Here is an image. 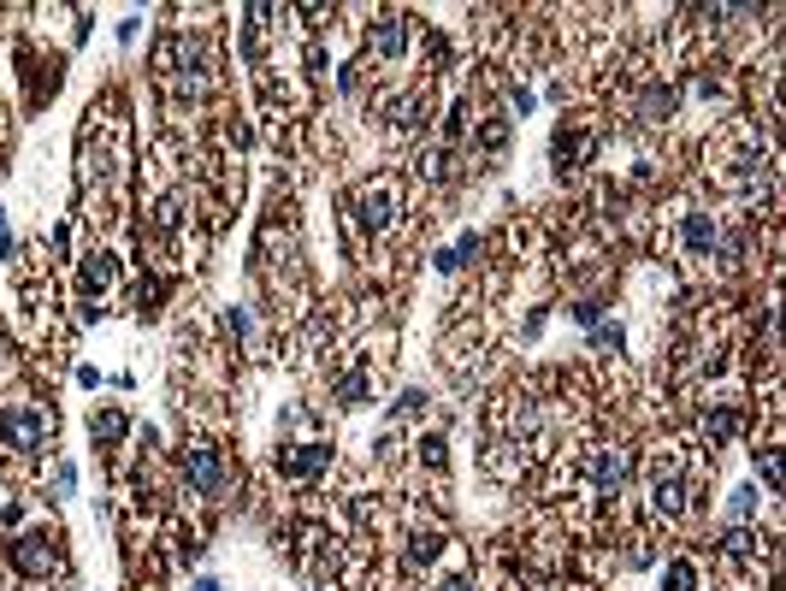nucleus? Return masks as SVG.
<instances>
[{
  "instance_id": "obj_4",
  "label": "nucleus",
  "mask_w": 786,
  "mask_h": 591,
  "mask_svg": "<svg viewBox=\"0 0 786 591\" xmlns=\"http://www.w3.org/2000/svg\"><path fill=\"white\" fill-rule=\"evenodd\" d=\"M184 473H190V485H196V491H207V497H219V491H225V461H219V450H213V444H190V450H184Z\"/></svg>"
},
{
  "instance_id": "obj_20",
  "label": "nucleus",
  "mask_w": 786,
  "mask_h": 591,
  "mask_svg": "<svg viewBox=\"0 0 786 591\" xmlns=\"http://www.w3.org/2000/svg\"><path fill=\"white\" fill-rule=\"evenodd\" d=\"M196 591H219V580H196Z\"/></svg>"
},
{
  "instance_id": "obj_13",
  "label": "nucleus",
  "mask_w": 786,
  "mask_h": 591,
  "mask_svg": "<svg viewBox=\"0 0 786 591\" xmlns=\"http://www.w3.org/2000/svg\"><path fill=\"white\" fill-rule=\"evenodd\" d=\"M438 544H444L438 532H414V538H408V562H414V568H420V562H432V556H438Z\"/></svg>"
},
{
  "instance_id": "obj_5",
  "label": "nucleus",
  "mask_w": 786,
  "mask_h": 591,
  "mask_svg": "<svg viewBox=\"0 0 786 591\" xmlns=\"http://www.w3.org/2000/svg\"><path fill=\"white\" fill-rule=\"evenodd\" d=\"M391 213H396V184H367V190L355 196V219H361L367 231L391 225Z\"/></svg>"
},
{
  "instance_id": "obj_11",
  "label": "nucleus",
  "mask_w": 786,
  "mask_h": 591,
  "mask_svg": "<svg viewBox=\"0 0 786 591\" xmlns=\"http://www.w3.org/2000/svg\"><path fill=\"white\" fill-rule=\"evenodd\" d=\"M662 591H698V568L692 562H668L662 568Z\"/></svg>"
},
{
  "instance_id": "obj_7",
  "label": "nucleus",
  "mask_w": 786,
  "mask_h": 591,
  "mask_svg": "<svg viewBox=\"0 0 786 591\" xmlns=\"http://www.w3.org/2000/svg\"><path fill=\"white\" fill-rule=\"evenodd\" d=\"M326 461H331V450H320V444H296V450L278 456V473H290V479H314Z\"/></svg>"
},
{
  "instance_id": "obj_2",
  "label": "nucleus",
  "mask_w": 786,
  "mask_h": 591,
  "mask_svg": "<svg viewBox=\"0 0 786 591\" xmlns=\"http://www.w3.org/2000/svg\"><path fill=\"white\" fill-rule=\"evenodd\" d=\"M12 562H18V574L48 580V574H60V544H54L48 532H24V538L12 544Z\"/></svg>"
},
{
  "instance_id": "obj_16",
  "label": "nucleus",
  "mask_w": 786,
  "mask_h": 591,
  "mask_svg": "<svg viewBox=\"0 0 786 591\" xmlns=\"http://www.w3.org/2000/svg\"><path fill=\"white\" fill-rule=\"evenodd\" d=\"M95 438H101V444H119V438H125V414H113V408L95 414Z\"/></svg>"
},
{
  "instance_id": "obj_1",
  "label": "nucleus",
  "mask_w": 786,
  "mask_h": 591,
  "mask_svg": "<svg viewBox=\"0 0 786 591\" xmlns=\"http://www.w3.org/2000/svg\"><path fill=\"white\" fill-rule=\"evenodd\" d=\"M48 432H54V420L42 408H0V444L6 450H42Z\"/></svg>"
},
{
  "instance_id": "obj_14",
  "label": "nucleus",
  "mask_w": 786,
  "mask_h": 591,
  "mask_svg": "<svg viewBox=\"0 0 786 591\" xmlns=\"http://www.w3.org/2000/svg\"><path fill=\"white\" fill-rule=\"evenodd\" d=\"M639 113H645V125H662V119H668V113H674V95H668V89H651V95H645V107H639Z\"/></svg>"
},
{
  "instance_id": "obj_19",
  "label": "nucleus",
  "mask_w": 786,
  "mask_h": 591,
  "mask_svg": "<svg viewBox=\"0 0 786 591\" xmlns=\"http://www.w3.org/2000/svg\"><path fill=\"white\" fill-rule=\"evenodd\" d=\"M438 591H473V580H444Z\"/></svg>"
},
{
  "instance_id": "obj_17",
  "label": "nucleus",
  "mask_w": 786,
  "mask_h": 591,
  "mask_svg": "<svg viewBox=\"0 0 786 591\" xmlns=\"http://www.w3.org/2000/svg\"><path fill=\"white\" fill-rule=\"evenodd\" d=\"M361 396H367V379H343V385H337V402H343V408H355Z\"/></svg>"
},
{
  "instance_id": "obj_15",
  "label": "nucleus",
  "mask_w": 786,
  "mask_h": 591,
  "mask_svg": "<svg viewBox=\"0 0 786 591\" xmlns=\"http://www.w3.org/2000/svg\"><path fill=\"white\" fill-rule=\"evenodd\" d=\"M113 272H119V266H113V255H89V261H83V278H89L95 290H101V284H113Z\"/></svg>"
},
{
  "instance_id": "obj_10",
  "label": "nucleus",
  "mask_w": 786,
  "mask_h": 591,
  "mask_svg": "<svg viewBox=\"0 0 786 591\" xmlns=\"http://www.w3.org/2000/svg\"><path fill=\"white\" fill-rule=\"evenodd\" d=\"M420 113H426V95H402V101H391V125H396V131H414Z\"/></svg>"
},
{
  "instance_id": "obj_18",
  "label": "nucleus",
  "mask_w": 786,
  "mask_h": 591,
  "mask_svg": "<svg viewBox=\"0 0 786 591\" xmlns=\"http://www.w3.org/2000/svg\"><path fill=\"white\" fill-rule=\"evenodd\" d=\"M420 456H426L432 467H438V461H444V438H426V444H420Z\"/></svg>"
},
{
  "instance_id": "obj_9",
  "label": "nucleus",
  "mask_w": 786,
  "mask_h": 591,
  "mask_svg": "<svg viewBox=\"0 0 786 591\" xmlns=\"http://www.w3.org/2000/svg\"><path fill=\"white\" fill-rule=\"evenodd\" d=\"M686 249H692V255H710V249H716V225H710V213H692V219H686Z\"/></svg>"
},
{
  "instance_id": "obj_12",
  "label": "nucleus",
  "mask_w": 786,
  "mask_h": 591,
  "mask_svg": "<svg viewBox=\"0 0 786 591\" xmlns=\"http://www.w3.org/2000/svg\"><path fill=\"white\" fill-rule=\"evenodd\" d=\"M757 544H763V538H757L751 526H733V532L721 538V550H727V556H757Z\"/></svg>"
},
{
  "instance_id": "obj_3",
  "label": "nucleus",
  "mask_w": 786,
  "mask_h": 591,
  "mask_svg": "<svg viewBox=\"0 0 786 591\" xmlns=\"http://www.w3.org/2000/svg\"><path fill=\"white\" fill-rule=\"evenodd\" d=\"M651 509L662 521H680L686 515V473H680V461H656V479H651Z\"/></svg>"
},
{
  "instance_id": "obj_6",
  "label": "nucleus",
  "mask_w": 786,
  "mask_h": 591,
  "mask_svg": "<svg viewBox=\"0 0 786 591\" xmlns=\"http://www.w3.org/2000/svg\"><path fill=\"white\" fill-rule=\"evenodd\" d=\"M586 473H591V485H597V497H615L621 479H627V456H621V450H591Z\"/></svg>"
},
{
  "instance_id": "obj_8",
  "label": "nucleus",
  "mask_w": 786,
  "mask_h": 591,
  "mask_svg": "<svg viewBox=\"0 0 786 591\" xmlns=\"http://www.w3.org/2000/svg\"><path fill=\"white\" fill-rule=\"evenodd\" d=\"M402 48H408V18L385 12V18L373 24V54H379V60H396Z\"/></svg>"
}]
</instances>
